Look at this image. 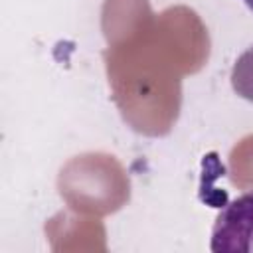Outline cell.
<instances>
[{
  "label": "cell",
  "instance_id": "cell-1",
  "mask_svg": "<svg viewBox=\"0 0 253 253\" xmlns=\"http://www.w3.org/2000/svg\"><path fill=\"white\" fill-rule=\"evenodd\" d=\"M210 249L215 253H253V192L241 194L219 211Z\"/></svg>",
  "mask_w": 253,
  "mask_h": 253
},
{
  "label": "cell",
  "instance_id": "cell-3",
  "mask_svg": "<svg viewBox=\"0 0 253 253\" xmlns=\"http://www.w3.org/2000/svg\"><path fill=\"white\" fill-rule=\"evenodd\" d=\"M243 2H245V6H247L251 12H253V0H243Z\"/></svg>",
  "mask_w": 253,
  "mask_h": 253
},
{
  "label": "cell",
  "instance_id": "cell-2",
  "mask_svg": "<svg viewBox=\"0 0 253 253\" xmlns=\"http://www.w3.org/2000/svg\"><path fill=\"white\" fill-rule=\"evenodd\" d=\"M231 87L239 97L253 103V45L237 57L231 69Z\"/></svg>",
  "mask_w": 253,
  "mask_h": 253
}]
</instances>
